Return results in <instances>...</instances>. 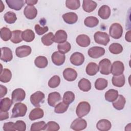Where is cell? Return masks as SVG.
<instances>
[{
  "label": "cell",
  "instance_id": "cell-1",
  "mask_svg": "<svg viewBox=\"0 0 131 131\" xmlns=\"http://www.w3.org/2000/svg\"><path fill=\"white\" fill-rule=\"evenodd\" d=\"M27 111V107L23 103L18 102L15 104L12 110L11 118L21 117L25 116Z\"/></svg>",
  "mask_w": 131,
  "mask_h": 131
},
{
  "label": "cell",
  "instance_id": "cell-2",
  "mask_svg": "<svg viewBox=\"0 0 131 131\" xmlns=\"http://www.w3.org/2000/svg\"><path fill=\"white\" fill-rule=\"evenodd\" d=\"M91 110V105L86 101H81L78 104L76 113L79 118H82L87 115Z\"/></svg>",
  "mask_w": 131,
  "mask_h": 131
},
{
  "label": "cell",
  "instance_id": "cell-3",
  "mask_svg": "<svg viewBox=\"0 0 131 131\" xmlns=\"http://www.w3.org/2000/svg\"><path fill=\"white\" fill-rule=\"evenodd\" d=\"M123 31L122 26L117 23L113 24L110 27V35L114 39L120 38L122 35Z\"/></svg>",
  "mask_w": 131,
  "mask_h": 131
},
{
  "label": "cell",
  "instance_id": "cell-4",
  "mask_svg": "<svg viewBox=\"0 0 131 131\" xmlns=\"http://www.w3.org/2000/svg\"><path fill=\"white\" fill-rule=\"evenodd\" d=\"M94 38L97 43L103 46H106L110 40L109 35L106 33L101 31L96 32L94 34Z\"/></svg>",
  "mask_w": 131,
  "mask_h": 131
},
{
  "label": "cell",
  "instance_id": "cell-5",
  "mask_svg": "<svg viewBox=\"0 0 131 131\" xmlns=\"http://www.w3.org/2000/svg\"><path fill=\"white\" fill-rule=\"evenodd\" d=\"M45 99V94L41 91H37L30 96V101L35 107H38L41 103H43Z\"/></svg>",
  "mask_w": 131,
  "mask_h": 131
},
{
  "label": "cell",
  "instance_id": "cell-6",
  "mask_svg": "<svg viewBox=\"0 0 131 131\" xmlns=\"http://www.w3.org/2000/svg\"><path fill=\"white\" fill-rule=\"evenodd\" d=\"M111 62L107 58L102 59L99 63V69L101 74L109 75L111 73Z\"/></svg>",
  "mask_w": 131,
  "mask_h": 131
},
{
  "label": "cell",
  "instance_id": "cell-7",
  "mask_svg": "<svg viewBox=\"0 0 131 131\" xmlns=\"http://www.w3.org/2000/svg\"><path fill=\"white\" fill-rule=\"evenodd\" d=\"M88 54L92 58H98L104 55L105 54V49L101 47H93L88 50Z\"/></svg>",
  "mask_w": 131,
  "mask_h": 131
},
{
  "label": "cell",
  "instance_id": "cell-8",
  "mask_svg": "<svg viewBox=\"0 0 131 131\" xmlns=\"http://www.w3.org/2000/svg\"><path fill=\"white\" fill-rule=\"evenodd\" d=\"M26 97V93L25 91L21 88L15 89L12 93L11 100L13 103L21 102L23 101Z\"/></svg>",
  "mask_w": 131,
  "mask_h": 131
},
{
  "label": "cell",
  "instance_id": "cell-9",
  "mask_svg": "<svg viewBox=\"0 0 131 131\" xmlns=\"http://www.w3.org/2000/svg\"><path fill=\"white\" fill-rule=\"evenodd\" d=\"M87 126L86 121L81 118L74 120L71 124V128L75 131H79L84 129Z\"/></svg>",
  "mask_w": 131,
  "mask_h": 131
},
{
  "label": "cell",
  "instance_id": "cell-10",
  "mask_svg": "<svg viewBox=\"0 0 131 131\" xmlns=\"http://www.w3.org/2000/svg\"><path fill=\"white\" fill-rule=\"evenodd\" d=\"M124 71V66L120 61H114L111 66V73L114 76H118L123 74Z\"/></svg>",
  "mask_w": 131,
  "mask_h": 131
},
{
  "label": "cell",
  "instance_id": "cell-11",
  "mask_svg": "<svg viewBox=\"0 0 131 131\" xmlns=\"http://www.w3.org/2000/svg\"><path fill=\"white\" fill-rule=\"evenodd\" d=\"M70 60L71 63L74 66H79L83 63L84 56L82 53L76 52L71 55Z\"/></svg>",
  "mask_w": 131,
  "mask_h": 131
},
{
  "label": "cell",
  "instance_id": "cell-12",
  "mask_svg": "<svg viewBox=\"0 0 131 131\" xmlns=\"http://www.w3.org/2000/svg\"><path fill=\"white\" fill-rule=\"evenodd\" d=\"M51 59L53 63L56 66H59L63 64L65 61V55L59 51L54 52L51 56Z\"/></svg>",
  "mask_w": 131,
  "mask_h": 131
},
{
  "label": "cell",
  "instance_id": "cell-13",
  "mask_svg": "<svg viewBox=\"0 0 131 131\" xmlns=\"http://www.w3.org/2000/svg\"><path fill=\"white\" fill-rule=\"evenodd\" d=\"M32 51L31 48L29 46H21L16 48V55L19 58H23L29 55Z\"/></svg>",
  "mask_w": 131,
  "mask_h": 131
},
{
  "label": "cell",
  "instance_id": "cell-14",
  "mask_svg": "<svg viewBox=\"0 0 131 131\" xmlns=\"http://www.w3.org/2000/svg\"><path fill=\"white\" fill-rule=\"evenodd\" d=\"M24 14L29 19L35 18L37 15V10L34 6L27 5L24 10Z\"/></svg>",
  "mask_w": 131,
  "mask_h": 131
},
{
  "label": "cell",
  "instance_id": "cell-15",
  "mask_svg": "<svg viewBox=\"0 0 131 131\" xmlns=\"http://www.w3.org/2000/svg\"><path fill=\"white\" fill-rule=\"evenodd\" d=\"M63 76L64 78L68 81H73L76 80L77 77V72L73 69L68 68L63 71Z\"/></svg>",
  "mask_w": 131,
  "mask_h": 131
},
{
  "label": "cell",
  "instance_id": "cell-16",
  "mask_svg": "<svg viewBox=\"0 0 131 131\" xmlns=\"http://www.w3.org/2000/svg\"><path fill=\"white\" fill-rule=\"evenodd\" d=\"M61 100L60 94L57 92H53L50 93L48 97V104L54 107L57 102Z\"/></svg>",
  "mask_w": 131,
  "mask_h": 131
},
{
  "label": "cell",
  "instance_id": "cell-17",
  "mask_svg": "<svg viewBox=\"0 0 131 131\" xmlns=\"http://www.w3.org/2000/svg\"><path fill=\"white\" fill-rule=\"evenodd\" d=\"M1 59L4 62L10 61L13 58V55L11 50L8 47L1 48Z\"/></svg>",
  "mask_w": 131,
  "mask_h": 131
},
{
  "label": "cell",
  "instance_id": "cell-18",
  "mask_svg": "<svg viewBox=\"0 0 131 131\" xmlns=\"http://www.w3.org/2000/svg\"><path fill=\"white\" fill-rule=\"evenodd\" d=\"M6 3L10 9L18 11L23 8L25 2L23 0H6Z\"/></svg>",
  "mask_w": 131,
  "mask_h": 131
},
{
  "label": "cell",
  "instance_id": "cell-19",
  "mask_svg": "<svg viewBox=\"0 0 131 131\" xmlns=\"http://www.w3.org/2000/svg\"><path fill=\"white\" fill-rule=\"evenodd\" d=\"M68 35L67 32L63 30H59L56 32L54 36V41L56 43H61L67 41Z\"/></svg>",
  "mask_w": 131,
  "mask_h": 131
},
{
  "label": "cell",
  "instance_id": "cell-20",
  "mask_svg": "<svg viewBox=\"0 0 131 131\" xmlns=\"http://www.w3.org/2000/svg\"><path fill=\"white\" fill-rule=\"evenodd\" d=\"M76 43L81 47H87L91 43L90 37L85 34L79 35L76 39Z\"/></svg>",
  "mask_w": 131,
  "mask_h": 131
},
{
  "label": "cell",
  "instance_id": "cell-21",
  "mask_svg": "<svg viewBox=\"0 0 131 131\" xmlns=\"http://www.w3.org/2000/svg\"><path fill=\"white\" fill-rule=\"evenodd\" d=\"M62 18L67 24H74L78 20V16L74 12H68L62 15Z\"/></svg>",
  "mask_w": 131,
  "mask_h": 131
},
{
  "label": "cell",
  "instance_id": "cell-22",
  "mask_svg": "<svg viewBox=\"0 0 131 131\" xmlns=\"http://www.w3.org/2000/svg\"><path fill=\"white\" fill-rule=\"evenodd\" d=\"M44 112L42 109L39 107H36L33 109L29 114V119L31 121L40 119L43 117Z\"/></svg>",
  "mask_w": 131,
  "mask_h": 131
},
{
  "label": "cell",
  "instance_id": "cell-23",
  "mask_svg": "<svg viewBox=\"0 0 131 131\" xmlns=\"http://www.w3.org/2000/svg\"><path fill=\"white\" fill-rule=\"evenodd\" d=\"M97 3L92 0H84L83 1L82 8L86 12L90 13L93 11L97 7Z\"/></svg>",
  "mask_w": 131,
  "mask_h": 131
},
{
  "label": "cell",
  "instance_id": "cell-24",
  "mask_svg": "<svg viewBox=\"0 0 131 131\" xmlns=\"http://www.w3.org/2000/svg\"><path fill=\"white\" fill-rule=\"evenodd\" d=\"M111 9L107 5H102L99 8L98 15V16L103 19H108L111 15Z\"/></svg>",
  "mask_w": 131,
  "mask_h": 131
},
{
  "label": "cell",
  "instance_id": "cell-25",
  "mask_svg": "<svg viewBox=\"0 0 131 131\" xmlns=\"http://www.w3.org/2000/svg\"><path fill=\"white\" fill-rule=\"evenodd\" d=\"M112 124L106 119L100 120L96 124L97 128L100 131H107L111 128Z\"/></svg>",
  "mask_w": 131,
  "mask_h": 131
},
{
  "label": "cell",
  "instance_id": "cell-26",
  "mask_svg": "<svg viewBox=\"0 0 131 131\" xmlns=\"http://www.w3.org/2000/svg\"><path fill=\"white\" fill-rule=\"evenodd\" d=\"M126 103V100L124 96H123L121 95H118V97L116 99V100H115L114 102H113V107L117 110H122L124 107L125 104Z\"/></svg>",
  "mask_w": 131,
  "mask_h": 131
},
{
  "label": "cell",
  "instance_id": "cell-27",
  "mask_svg": "<svg viewBox=\"0 0 131 131\" xmlns=\"http://www.w3.org/2000/svg\"><path fill=\"white\" fill-rule=\"evenodd\" d=\"M112 82L114 86L121 88L125 84V76L123 74L118 76H113L112 78Z\"/></svg>",
  "mask_w": 131,
  "mask_h": 131
},
{
  "label": "cell",
  "instance_id": "cell-28",
  "mask_svg": "<svg viewBox=\"0 0 131 131\" xmlns=\"http://www.w3.org/2000/svg\"><path fill=\"white\" fill-rule=\"evenodd\" d=\"M118 91L114 89H110L106 91L105 93V99L106 101L113 102L116 100L118 97Z\"/></svg>",
  "mask_w": 131,
  "mask_h": 131
},
{
  "label": "cell",
  "instance_id": "cell-29",
  "mask_svg": "<svg viewBox=\"0 0 131 131\" xmlns=\"http://www.w3.org/2000/svg\"><path fill=\"white\" fill-rule=\"evenodd\" d=\"M13 103L12 100H10L8 97L2 99L0 103V111L2 112H8Z\"/></svg>",
  "mask_w": 131,
  "mask_h": 131
},
{
  "label": "cell",
  "instance_id": "cell-30",
  "mask_svg": "<svg viewBox=\"0 0 131 131\" xmlns=\"http://www.w3.org/2000/svg\"><path fill=\"white\" fill-rule=\"evenodd\" d=\"M78 86L80 90L83 92H88L91 89V83L87 79H81L78 84Z\"/></svg>",
  "mask_w": 131,
  "mask_h": 131
},
{
  "label": "cell",
  "instance_id": "cell-31",
  "mask_svg": "<svg viewBox=\"0 0 131 131\" xmlns=\"http://www.w3.org/2000/svg\"><path fill=\"white\" fill-rule=\"evenodd\" d=\"M99 71L98 66L95 62H90L86 67L85 72L89 76H94Z\"/></svg>",
  "mask_w": 131,
  "mask_h": 131
},
{
  "label": "cell",
  "instance_id": "cell-32",
  "mask_svg": "<svg viewBox=\"0 0 131 131\" xmlns=\"http://www.w3.org/2000/svg\"><path fill=\"white\" fill-rule=\"evenodd\" d=\"M12 77V73L11 71L7 68L4 69L1 72L0 80L3 83H7L9 82Z\"/></svg>",
  "mask_w": 131,
  "mask_h": 131
},
{
  "label": "cell",
  "instance_id": "cell-33",
  "mask_svg": "<svg viewBox=\"0 0 131 131\" xmlns=\"http://www.w3.org/2000/svg\"><path fill=\"white\" fill-rule=\"evenodd\" d=\"M48 61L47 58L43 56H39L37 57L34 60V64L38 68L43 69L48 66Z\"/></svg>",
  "mask_w": 131,
  "mask_h": 131
},
{
  "label": "cell",
  "instance_id": "cell-34",
  "mask_svg": "<svg viewBox=\"0 0 131 131\" xmlns=\"http://www.w3.org/2000/svg\"><path fill=\"white\" fill-rule=\"evenodd\" d=\"M23 39L27 42L32 41L35 38V34L31 29H27L23 32L22 33Z\"/></svg>",
  "mask_w": 131,
  "mask_h": 131
},
{
  "label": "cell",
  "instance_id": "cell-35",
  "mask_svg": "<svg viewBox=\"0 0 131 131\" xmlns=\"http://www.w3.org/2000/svg\"><path fill=\"white\" fill-rule=\"evenodd\" d=\"M85 26L89 28H93L97 26L99 24L98 19L94 16H88L84 20Z\"/></svg>",
  "mask_w": 131,
  "mask_h": 131
},
{
  "label": "cell",
  "instance_id": "cell-36",
  "mask_svg": "<svg viewBox=\"0 0 131 131\" xmlns=\"http://www.w3.org/2000/svg\"><path fill=\"white\" fill-rule=\"evenodd\" d=\"M23 32L19 30H14L12 32L11 41L14 43H18L22 41Z\"/></svg>",
  "mask_w": 131,
  "mask_h": 131
},
{
  "label": "cell",
  "instance_id": "cell-37",
  "mask_svg": "<svg viewBox=\"0 0 131 131\" xmlns=\"http://www.w3.org/2000/svg\"><path fill=\"white\" fill-rule=\"evenodd\" d=\"M54 34L52 32H49L44 35L41 38L42 43L46 46H51L54 41Z\"/></svg>",
  "mask_w": 131,
  "mask_h": 131
},
{
  "label": "cell",
  "instance_id": "cell-38",
  "mask_svg": "<svg viewBox=\"0 0 131 131\" xmlns=\"http://www.w3.org/2000/svg\"><path fill=\"white\" fill-rule=\"evenodd\" d=\"M123 47L122 45L117 42L112 43L108 48L109 51L113 54H119L123 51Z\"/></svg>",
  "mask_w": 131,
  "mask_h": 131
},
{
  "label": "cell",
  "instance_id": "cell-39",
  "mask_svg": "<svg viewBox=\"0 0 131 131\" xmlns=\"http://www.w3.org/2000/svg\"><path fill=\"white\" fill-rule=\"evenodd\" d=\"M75 100V94L71 91L66 92L63 96L62 102L64 103L69 105L72 103Z\"/></svg>",
  "mask_w": 131,
  "mask_h": 131
},
{
  "label": "cell",
  "instance_id": "cell-40",
  "mask_svg": "<svg viewBox=\"0 0 131 131\" xmlns=\"http://www.w3.org/2000/svg\"><path fill=\"white\" fill-rule=\"evenodd\" d=\"M0 35L2 39H3L4 41H7L11 38L12 32L9 28L7 27H3L2 29H1Z\"/></svg>",
  "mask_w": 131,
  "mask_h": 131
},
{
  "label": "cell",
  "instance_id": "cell-41",
  "mask_svg": "<svg viewBox=\"0 0 131 131\" xmlns=\"http://www.w3.org/2000/svg\"><path fill=\"white\" fill-rule=\"evenodd\" d=\"M4 18L5 21L9 24L14 23L17 19V17L15 13L12 11H8L6 12L4 16Z\"/></svg>",
  "mask_w": 131,
  "mask_h": 131
},
{
  "label": "cell",
  "instance_id": "cell-42",
  "mask_svg": "<svg viewBox=\"0 0 131 131\" xmlns=\"http://www.w3.org/2000/svg\"><path fill=\"white\" fill-rule=\"evenodd\" d=\"M108 84L107 80L104 78H98L95 82V88L98 90H103L105 89Z\"/></svg>",
  "mask_w": 131,
  "mask_h": 131
},
{
  "label": "cell",
  "instance_id": "cell-43",
  "mask_svg": "<svg viewBox=\"0 0 131 131\" xmlns=\"http://www.w3.org/2000/svg\"><path fill=\"white\" fill-rule=\"evenodd\" d=\"M46 124L43 121H39L37 122H35L32 124L30 128V130L31 131H39V130H45L46 128Z\"/></svg>",
  "mask_w": 131,
  "mask_h": 131
},
{
  "label": "cell",
  "instance_id": "cell-44",
  "mask_svg": "<svg viewBox=\"0 0 131 131\" xmlns=\"http://www.w3.org/2000/svg\"><path fill=\"white\" fill-rule=\"evenodd\" d=\"M66 7L71 10H77L80 6L79 0H67L66 1Z\"/></svg>",
  "mask_w": 131,
  "mask_h": 131
},
{
  "label": "cell",
  "instance_id": "cell-45",
  "mask_svg": "<svg viewBox=\"0 0 131 131\" xmlns=\"http://www.w3.org/2000/svg\"><path fill=\"white\" fill-rule=\"evenodd\" d=\"M57 48L58 49V51L64 54L70 51L71 46L69 42L66 41L63 43H59L57 46Z\"/></svg>",
  "mask_w": 131,
  "mask_h": 131
},
{
  "label": "cell",
  "instance_id": "cell-46",
  "mask_svg": "<svg viewBox=\"0 0 131 131\" xmlns=\"http://www.w3.org/2000/svg\"><path fill=\"white\" fill-rule=\"evenodd\" d=\"M69 107V105L64 103L63 102H59L55 106L54 111L57 114H62L66 112Z\"/></svg>",
  "mask_w": 131,
  "mask_h": 131
},
{
  "label": "cell",
  "instance_id": "cell-47",
  "mask_svg": "<svg viewBox=\"0 0 131 131\" xmlns=\"http://www.w3.org/2000/svg\"><path fill=\"white\" fill-rule=\"evenodd\" d=\"M60 83V78L58 75L52 77L48 82V86L51 88H57Z\"/></svg>",
  "mask_w": 131,
  "mask_h": 131
},
{
  "label": "cell",
  "instance_id": "cell-48",
  "mask_svg": "<svg viewBox=\"0 0 131 131\" xmlns=\"http://www.w3.org/2000/svg\"><path fill=\"white\" fill-rule=\"evenodd\" d=\"M60 128L59 124L55 121H49L46 125V128L45 130L47 131H57Z\"/></svg>",
  "mask_w": 131,
  "mask_h": 131
},
{
  "label": "cell",
  "instance_id": "cell-49",
  "mask_svg": "<svg viewBox=\"0 0 131 131\" xmlns=\"http://www.w3.org/2000/svg\"><path fill=\"white\" fill-rule=\"evenodd\" d=\"M14 127L16 130L25 131L26 129V124L22 120H17L14 123Z\"/></svg>",
  "mask_w": 131,
  "mask_h": 131
},
{
  "label": "cell",
  "instance_id": "cell-50",
  "mask_svg": "<svg viewBox=\"0 0 131 131\" xmlns=\"http://www.w3.org/2000/svg\"><path fill=\"white\" fill-rule=\"evenodd\" d=\"M34 29L36 32V33L38 35H41L45 33H46L48 30V27L47 26H45V27H40L39 25L38 24H36L35 27H34Z\"/></svg>",
  "mask_w": 131,
  "mask_h": 131
},
{
  "label": "cell",
  "instance_id": "cell-51",
  "mask_svg": "<svg viewBox=\"0 0 131 131\" xmlns=\"http://www.w3.org/2000/svg\"><path fill=\"white\" fill-rule=\"evenodd\" d=\"M3 129L5 131H15L14 123L13 122H8L4 123L3 125Z\"/></svg>",
  "mask_w": 131,
  "mask_h": 131
},
{
  "label": "cell",
  "instance_id": "cell-52",
  "mask_svg": "<svg viewBox=\"0 0 131 131\" xmlns=\"http://www.w3.org/2000/svg\"><path fill=\"white\" fill-rule=\"evenodd\" d=\"M0 89H1V91H0V98H2L3 97H4L7 93V89L6 86L1 84L0 85Z\"/></svg>",
  "mask_w": 131,
  "mask_h": 131
},
{
  "label": "cell",
  "instance_id": "cell-53",
  "mask_svg": "<svg viewBox=\"0 0 131 131\" xmlns=\"http://www.w3.org/2000/svg\"><path fill=\"white\" fill-rule=\"evenodd\" d=\"M9 118V114L7 112H0V120L3 121L4 120H6Z\"/></svg>",
  "mask_w": 131,
  "mask_h": 131
},
{
  "label": "cell",
  "instance_id": "cell-54",
  "mask_svg": "<svg viewBox=\"0 0 131 131\" xmlns=\"http://www.w3.org/2000/svg\"><path fill=\"white\" fill-rule=\"evenodd\" d=\"M37 0H36V1H33V0H27V1H25V2L28 5H29V6H33L35 4H37Z\"/></svg>",
  "mask_w": 131,
  "mask_h": 131
},
{
  "label": "cell",
  "instance_id": "cell-55",
  "mask_svg": "<svg viewBox=\"0 0 131 131\" xmlns=\"http://www.w3.org/2000/svg\"><path fill=\"white\" fill-rule=\"evenodd\" d=\"M130 34H131V31L129 30L128 31H127L126 34H125V40L128 41V42H130L131 40H130Z\"/></svg>",
  "mask_w": 131,
  "mask_h": 131
},
{
  "label": "cell",
  "instance_id": "cell-56",
  "mask_svg": "<svg viewBox=\"0 0 131 131\" xmlns=\"http://www.w3.org/2000/svg\"><path fill=\"white\" fill-rule=\"evenodd\" d=\"M1 3H2V4H1V5H2V6H4V5H3V2H1ZM1 12H2V11L4 10V9H5V8H5V7H4V6L3 7H1Z\"/></svg>",
  "mask_w": 131,
  "mask_h": 131
}]
</instances>
